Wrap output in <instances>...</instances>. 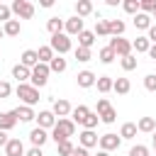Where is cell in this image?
Returning <instances> with one entry per match:
<instances>
[{"mask_svg": "<svg viewBox=\"0 0 156 156\" xmlns=\"http://www.w3.org/2000/svg\"><path fill=\"white\" fill-rule=\"evenodd\" d=\"M98 58L102 61V63H112L117 56H115V51L110 49V46H105V49H100V54H98Z\"/></svg>", "mask_w": 156, "mask_h": 156, "instance_id": "d6a6232c", "label": "cell"}, {"mask_svg": "<svg viewBox=\"0 0 156 156\" xmlns=\"http://www.w3.org/2000/svg\"><path fill=\"white\" fill-rule=\"evenodd\" d=\"M98 117H100V122H105V124H112V122L117 119V110H115V107H107V110H105L102 115H98Z\"/></svg>", "mask_w": 156, "mask_h": 156, "instance_id": "836d02e7", "label": "cell"}, {"mask_svg": "<svg viewBox=\"0 0 156 156\" xmlns=\"http://www.w3.org/2000/svg\"><path fill=\"white\" fill-rule=\"evenodd\" d=\"M107 29H110V37H122L124 34V22L122 20H107Z\"/></svg>", "mask_w": 156, "mask_h": 156, "instance_id": "7402d4cb", "label": "cell"}, {"mask_svg": "<svg viewBox=\"0 0 156 156\" xmlns=\"http://www.w3.org/2000/svg\"><path fill=\"white\" fill-rule=\"evenodd\" d=\"M76 58H78L80 63H85V61L93 58V54H90V49H80V46H78V49H76Z\"/></svg>", "mask_w": 156, "mask_h": 156, "instance_id": "60d3db41", "label": "cell"}, {"mask_svg": "<svg viewBox=\"0 0 156 156\" xmlns=\"http://www.w3.org/2000/svg\"><path fill=\"white\" fill-rule=\"evenodd\" d=\"M10 10H12L17 17H22V20H32V17H34V5H32L29 0H15V2L10 5Z\"/></svg>", "mask_w": 156, "mask_h": 156, "instance_id": "5b68a950", "label": "cell"}, {"mask_svg": "<svg viewBox=\"0 0 156 156\" xmlns=\"http://www.w3.org/2000/svg\"><path fill=\"white\" fill-rule=\"evenodd\" d=\"M146 54H149V56H151V58H154V61H156V44H151V46H149V51H146Z\"/></svg>", "mask_w": 156, "mask_h": 156, "instance_id": "816d5d0a", "label": "cell"}, {"mask_svg": "<svg viewBox=\"0 0 156 156\" xmlns=\"http://www.w3.org/2000/svg\"><path fill=\"white\" fill-rule=\"evenodd\" d=\"M107 107H112V105H110V100H107V98H100V100H98V105H95V115H102Z\"/></svg>", "mask_w": 156, "mask_h": 156, "instance_id": "ee69618b", "label": "cell"}, {"mask_svg": "<svg viewBox=\"0 0 156 156\" xmlns=\"http://www.w3.org/2000/svg\"><path fill=\"white\" fill-rule=\"evenodd\" d=\"M154 149H156V141H154Z\"/></svg>", "mask_w": 156, "mask_h": 156, "instance_id": "680465c9", "label": "cell"}, {"mask_svg": "<svg viewBox=\"0 0 156 156\" xmlns=\"http://www.w3.org/2000/svg\"><path fill=\"white\" fill-rule=\"evenodd\" d=\"M95 85H98L100 93H110L112 90V78L110 76H100V78H95Z\"/></svg>", "mask_w": 156, "mask_h": 156, "instance_id": "f1b7e54d", "label": "cell"}, {"mask_svg": "<svg viewBox=\"0 0 156 156\" xmlns=\"http://www.w3.org/2000/svg\"><path fill=\"white\" fill-rule=\"evenodd\" d=\"M93 44H95V34H93V32H85V29H83V32L78 34V46H80V49H90Z\"/></svg>", "mask_w": 156, "mask_h": 156, "instance_id": "603a6c76", "label": "cell"}, {"mask_svg": "<svg viewBox=\"0 0 156 156\" xmlns=\"http://www.w3.org/2000/svg\"><path fill=\"white\" fill-rule=\"evenodd\" d=\"M24 156H44V151H41V149H37V146H32L29 151H24Z\"/></svg>", "mask_w": 156, "mask_h": 156, "instance_id": "681fc988", "label": "cell"}, {"mask_svg": "<svg viewBox=\"0 0 156 156\" xmlns=\"http://www.w3.org/2000/svg\"><path fill=\"white\" fill-rule=\"evenodd\" d=\"M17 98L27 105V107H34L37 102H39V90L34 88V85H29V83H17Z\"/></svg>", "mask_w": 156, "mask_h": 156, "instance_id": "7a4b0ae2", "label": "cell"}, {"mask_svg": "<svg viewBox=\"0 0 156 156\" xmlns=\"http://www.w3.org/2000/svg\"><path fill=\"white\" fill-rule=\"evenodd\" d=\"M20 63L24 66V68H34L37 63H39V56H37V51L34 49H27V51H22V56H20Z\"/></svg>", "mask_w": 156, "mask_h": 156, "instance_id": "4fadbf2b", "label": "cell"}, {"mask_svg": "<svg viewBox=\"0 0 156 156\" xmlns=\"http://www.w3.org/2000/svg\"><path fill=\"white\" fill-rule=\"evenodd\" d=\"M112 51H115V56H119V58H124V56H129L132 54V41H127V39H122V37H110V44H107Z\"/></svg>", "mask_w": 156, "mask_h": 156, "instance_id": "277c9868", "label": "cell"}, {"mask_svg": "<svg viewBox=\"0 0 156 156\" xmlns=\"http://www.w3.org/2000/svg\"><path fill=\"white\" fill-rule=\"evenodd\" d=\"M154 7H156V0H139V12L149 15V12H154Z\"/></svg>", "mask_w": 156, "mask_h": 156, "instance_id": "ab89813d", "label": "cell"}, {"mask_svg": "<svg viewBox=\"0 0 156 156\" xmlns=\"http://www.w3.org/2000/svg\"><path fill=\"white\" fill-rule=\"evenodd\" d=\"M129 156H149V149L144 144H136V146L129 149Z\"/></svg>", "mask_w": 156, "mask_h": 156, "instance_id": "7bdbcfd3", "label": "cell"}, {"mask_svg": "<svg viewBox=\"0 0 156 156\" xmlns=\"http://www.w3.org/2000/svg\"><path fill=\"white\" fill-rule=\"evenodd\" d=\"M2 37H5V32H2V27H0V39H2Z\"/></svg>", "mask_w": 156, "mask_h": 156, "instance_id": "11a10c76", "label": "cell"}, {"mask_svg": "<svg viewBox=\"0 0 156 156\" xmlns=\"http://www.w3.org/2000/svg\"><path fill=\"white\" fill-rule=\"evenodd\" d=\"M122 68H124V71H134V68H136V56H134V54L124 56V58H122Z\"/></svg>", "mask_w": 156, "mask_h": 156, "instance_id": "f35d334b", "label": "cell"}, {"mask_svg": "<svg viewBox=\"0 0 156 156\" xmlns=\"http://www.w3.org/2000/svg\"><path fill=\"white\" fill-rule=\"evenodd\" d=\"M151 15H154V20H156V7H154V12H151Z\"/></svg>", "mask_w": 156, "mask_h": 156, "instance_id": "9f6ffc18", "label": "cell"}, {"mask_svg": "<svg viewBox=\"0 0 156 156\" xmlns=\"http://www.w3.org/2000/svg\"><path fill=\"white\" fill-rule=\"evenodd\" d=\"M39 5H41V7H51V5H54V0H41Z\"/></svg>", "mask_w": 156, "mask_h": 156, "instance_id": "f5cc1de1", "label": "cell"}, {"mask_svg": "<svg viewBox=\"0 0 156 156\" xmlns=\"http://www.w3.org/2000/svg\"><path fill=\"white\" fill-rule=\"evenodd\" d=\"M88 112H90V110H88L85 105H78V107H73V110H71V115H73V117H71V122H73V124H76V122H78V124H83V119L88 117Z\"/></svg>", "mask_w": 156, "mask_h": 156, "instance_id": "d4e9b609", "label": "cell"}, {"mask_svg": "<svg viewBox=\"0 0 156 156\" xmlns=\"http://www.w3.org/2000/svg\"><path fill=\"white\" fill-rule=\"evenodd\" d=\"M10 93H12V85H10L7 80H0V100L10 98Z\"/></svg>", "mask_w": 156, "mask_h": 156, "instance_id": "f6af8a7d", "label": "cell"}, {"mask_svg": "<svg viewBox=\"0 0 156 156\" xmlns=\"http://www.w3.org/2000/svg\"><path fill=\"white\" fill-rule=\"evenodd\" d=\"M95 156H110V154H107V151H98Z\"/></svg>", "mask_w": 156, "mask_h": 156, "instance_id": "db71d44e", "label": "cell"}, {"mask_svg": "<svg viewBox=\"0 0 156 156\" xmlns=\"http://www.w3.org/2000/svg\"><path fill=\"white\" fill-rule=\"evenodd\" d=\"M154 141H156V129H154Z\"/></svg>", "mask_w": 156, "mask_h": 156, "instance_id": "6f0895ef", "label": "cell"}, {"mask_svg": "<svg viewBox=\"0 0 156 156\" xmlns=\"http://www.w3.org/2000/svg\"><path fill=\"white\" fill-rule=\"evenodd\" d=\"M5 156H24V144L20 139H10L5 144Z\"/></svg>", "mask_w": 156, "mask_h": 156, "instance_id": "9a60e30c", "label": "cell"}, {"mask_svg": "<svg viewBox=\"0 0 156 156\" xmlns=\"http://www.w3.org/2000/svg\"><path fill=\"white\" fill-rule=\"evenodd\" d=\"M98 122H100V117H98L95 112H88V117L83 119V127H85V129H95V127H98Z\"/></svg>", "mask_w": 156, "mask_h": 156, "instance_id": "8d00e7d4", "label": "cell"}, {"mask_svg": "<svg viewBox=\"0 0 156 156\" xmlns=\"http://www.w3.org/2000/svg\"><path fill=\"white\" fill-rule=\"evenodd\" d=\"M63 29H66V37H76V34L83 32V20L80 17H71V20L63 22Z\"/></svg>", "mask_w": 156, "mask_h": 156, "instance_id": "9c48e42d", "label": "cell"}, {"mask_svg": "<svg viewBox=\"0 0 156 156\" xmlns=\"http://www.w3.org/2000/svg\"><path fill=\"white\" fill-rule=\"evenodd\" d=\"M49 73H51V71H49V63H37V66L32 68V76H29V80H32V83H29V85H34V88L39 90L41 85H46Z\"/></svg>", "mask_w": 156, "mask_h": 156, "instance_id": "3957f363", "label": "cell"}, {"mask_svg": "<svg viewBox=\"0 0 156 156\" xmlns=\"http://www.w3.org/2000/svg\"><path fill=\"white\" fill-rule=\"evenodd\" d=\"M7 20H12V10H10V5L0 2V22H7Z\"/></svg>", "mask_w": 156, "mask_h": 156, "instance_id": "bcb514c9", "label": "cell"}, {"mask_svg": "<svg viewBox=\"0 0 156 156\" xmlns=\"http://www.w3.org/2000/svg\"><path fill=\"white\" fill-rule=\"evenodd\" d=\"M2 32H5L7 37H20V32H22L20 20H7V22L2 24Z\"/></svg>", "mask_w": 156, "mask_h": 156, "instance_id": "ffe728a7", "label": "cell"}, {"mask_svg": "<svg viewBox=\"0 0 156 156\" xmlns=\"http://www.w3.org/2000/svg\"><path fill=\"white\" fill-rule=\"evenodd\" d=\"M46 29L51 32V37H54V34H61V29H63V20H58V17H51V20L46 22Z\"/></svg>", "mask_w": 156, "mask_h": 156, "instance_id": "4dcf8cb0", "label": "cell"}, {"mask_svg": "<svg viewBox=\"0 0 156 156\" xmlns=\"http://www.w3.org/2000/svg\"><path fill=\"white\" fill-rule=\"evenodd\" d=\"M68 68V63H66V58H61V56H54L51 61H49V71L51 73H63Z\"/></svg>", "mask_w": 156, "mask_h": 156, "instance_id": "cb8c5ba5", "label": "cell"}, {"mask_svg": "<svg viewBox=\"0 0 156 156\" xmlns=\"http://www.w3.org/2000/svg\"><path fill=\"white\" fill-rule=\"evenodd\" d=\"M10 141V136H7V132H0V146H5Z\"/></svg>", "mask_w": 156, "mask_h": 156, "instance_id": "f907efd6", "label": "cell"}, {"mask_svg": "<svg viewBox=\"0 0 156 156\" xmlns=\"http://www.w3.org/2000/svg\"><path fill=\"white\" fill-rule=\"evenodd\" d=\"M136 129H139V132H154V129H156L154 117H141V119L136 122Z\"/></svg>", "mask_w": 156, "mask_h": 156, "instance_id": "f546056e", "label": "cell"}, {"mask_svg": "<svg viewBox=\"0 0 156 156\" xmlns=\"http://www.w3.org/2000/svg\"><path fill=\"white\" fill-rule=\"evenodd\" d=\"M37 56H39V63H49L54 58V51H51V46H39Z\"/></svg>", "mask_w": 156, "mask_h": 156, "instance_id": "1f68e13d", "label": "cell"}, {"mask_svg": "<svg viewBox=\"0 0 156 156\" xmlns=\"http://www.w3.org/2000/svg\"><path fill=\"white\" fill-rule=\"evenodd\" d=\"M149 46H151V41H149L146 37H136V39L132 41V49H134L136 54H146V51H149Z\"/></svg>", "mask_w": 156, "mask_h": 156, "instance_id": "83f0119b", "label": "cell"}, {"mask_svg": "<svg viewBox=\"0 0 156 156\" xmlns=\"http://www.w3.org/2000/svg\"><path fill=\"white\" fill-rule=\"evenodd\" d=\"M98 144H100V151H117L119 149V144H122V139L117 136V134H112V132H107V134H102L100 139H98Z\"/></svg>", "mask_w": 156, "mask_h": 156, "instance_id": "52a82bcc", "label": "cell"}, {"mask_svg": "<svg viewBox=\"0 0 156 156\" xmlns=\"http://www.w3.org/2000/svg\"><path fill=\"white\" fill-rule=\"evenodd\" d=\"M37 127H41V129H54V124H56V117H54V112L51 110H44V112H39L37 115Z\"/></svg>", "mask_w": 156, "mask_h": 156, "instance_id": "7c38bea8", "label": "cell"}, {"mask_svg": "<svg viewBox=\"0 0 156 156\" xmlns=\"http://www.w3.org/2000/svg\"><path fill=\"white\" fill-rule=\"evenodd\" d=\"M73 144H71V139L68 141H61V144H56V151H58V156H71L73 154Z\"/></svg>", "mask_w": 156, "mask_h": 156, "instance_id": "e575fe53", "label": "cell"}, {"mask_svg": "<svg viewBox=\"0 0 156 156\" xmlns=\"http://www.w3.org/2000/svg\"><path fill=\"white\" fill-rule=\"evenodd\" d=\"M12 112H15L17 122H32V119H37L34 110H32V107H27V105H20V107H15Z\"/></svg>", "mask_w": 156, "mask_h": 156, "instance_id": "5bb4252c", "label": "cell"}, {"mask_svg": "<svg viewBox=\"0 0 156 156\" xmlns=\"http://www.w3.org/2000/svg\"><path fill=\"white\" fill-rule=\"evenodd\" d=\"M15 124H17V117H15L12 110L10 112H0V132H10Z\"/></svg>", "mask_w": 156, "mask_h": 156, "instance_id": "2e32d148", "label": "cell"}, {"mask_svg": "<svg viewBox=\"0 0 156 156\" xmlns=\"http://www.w3.org/2000/svg\"><path fill=\"white\" fill-rule=\"evenodd\" d=\"M76 80H78L80 88H93V85H95V73H93V71H80V73L76 76Z\"/></svg>", "mask_w": 156, "mask_h": 156, "instance_id": "e0dca14e", "label": "cell"}, {"mask_svg": "<svg viewBox=\"0 0 156 156\" xmlns=\"http://www.w3.org/2000/svg\"><path fill=\"white\" fill-rule=\"evenodd\" d=\"M112 90H115L117 95H127V93L132 90L129 78H117V80H112Z\"/></svg>", "mask_w": 156, "mask_h": 156, "instance_id": "d6986e66", "label": "cell"}, {"mask_svg": "<svg viewBox=\"0 0 156 156\" xmlns=\"http://www.w3.org/2000/svg\"><path fill=\"white\" fill-rule=\"evenodd\" d=\"M71 156H90V154H88V149H83V146H76Z\"/></svg>", "mask_w": 156, "mask_h": 156, "instance_id": "c3c4849f", "label": "cell"}, {"mask_svg": "<svg viewBox=\"0 0 156 156\" xmlns=\"http://www.w3.org/2000/svg\"><path fill=\"white\" fill-rule=\"evenodd\" d=\"M46 139H49V134H46V129H41V127H34V129L29 132V141H32V146H37V149H41V146L46 144Z\"/></svg>", "mask_w": 156, "mask_h": 156, "instance_id": "30bf717a", "label": "cell"}, {"mask_svg": "<svg viewBox=\"0 0 156 156\" xmlns=\"http://www.w3.org/2000/svg\"><path fill=\"white\" fill-rule=\"evenodd\" d=\"M136 132H139V129H136V124H134V122H124V124H122V129H119V139H134V136H136Z\"/></svg>", "mask_w": 156, "mask_h": 156, "instance_id": "484cf974", "label": "cell"}, {"mask_svg": "<svg viewBox=\"0 0 156 156\" xmlns=\"http://www.w3.org/2000/svg\"><path fill=\"white\" fill-rule=\"evenodd\" d=\"M90 12H93V2H90V0H78V2H76V17L83 20V17L90 15Z\"/></svg>", "mask_w": 156, "mask_h": 156, "instance_id": "44dd1931", "label": "cell"}, {"mask_svg": "<svg viewBox=\"0 0 156 156\" xmlns=\"http://www.w3.org/2000/svg\"><path fill=\"white\" fill-rule=\"evenodd\" d=\"M134 27H136V29H149V27H151V15L136 12V15H134Z\"/></svg>", "mask_w": 156, "mask_h": 156, "instance_id": "4316f807", "label": "cell"}, {"mask_svg": "<svg viewBox=\"0 0 156 156\" xmlns=\"http://www.w3.org/2000/svg\"><path fill=\"white\" fill-rule=\"evenodd\" d=\"M49 46H51V51H58V56L61 54H68L71 51V37H66L63 32L61 34H54L51 41H49Z\"/></svg>", "mask_w": 156, "mask_h": 156, "instance_id": "8992f818", "label": "cell"}, {"mask_svg": "<svg viewBox=\"0 0 156 156\" xmlns=\"http://www.w3.org/2000/svg\"><path fill=\"white\" fill-rule=\"evenodd\" d=\"M93 34H98V37H110L107 20H98V22H95V32H93Z\"/></svg>", "mask_w": 156, "mask_h": 156, "instance_id": "d590c367", "label": "cell"}, {"mask_svg": "<svg viewBox=\"0 0 156 156\" xmlns=\"http://www.w3.org/2000/svg\"><path fill=\"white\" fill-rule=\"evenodd\" d=\"M73 134H76V124H73L68 117H61V119H56V124H54L49 139H54L56 144H61V141H68Z\"/></svg>", "mask_w": 156, "mask_h": 156, "instance_id": "6da1fadb", "label": "cell"}, {"mask_svg": "<svg viewBox=\"0 0 156 156\" xmlns=\"http://www.w3.org/2000/svg\"><path fill=\"white\" fill-rule=\"evenodd\" d=\"M29 76H32V71H29V68H24L22 63L12 66V78H17V83H27V80H29Z\"/></svg>", "mask_w": 156, "mask_h": 156, "instance_id": "ac0fdd59", "label": "cell"}, {"mask_svg": "<svg viewBox=\"0 0 156 156\" xmlns=\"http://www.w3.org/2000/svg\"><path fill=\"white\" fill-rule=\"evenodd\" d=\"M144 88H146V90H151V93H156V73L144 76Z\"/></svg>", "mask_w": 156, "mask_h": 156, "instance_id": "b9f144b4", "label": "cell"}, {"mask_svg": "<svg viewBox=\"0 0 156 156\" xmlns=\"http://www.w3.org/2000/svg\"><path fill=\"white\" fill-rule=\"evenodd\" d=\"M98 134L93 132V129H83L80 134H78V141H80V146L83 149H93V146H98Z\"/></svg>", "mask_w": 156, "mask_h": 156, "instance_id": "ba28073f", "label": "cell"}, {"mask_svg": "<svg viewBox=\"0 0 156 156\" xmlns=\"http://www.w3.org/2000/svg\"><path fill=\"white\" fill-rule=\"evenodd\" d=\"M146 32H149V34H146V39H149V41H154V44H156V24H151V27H149V29H146Z\"/></svg>", "mask_w": 156, "mask_h": 156, "instance_id": "7dc6e473", "label": "cell"}, {"mask_svg": "<svg viewBox=\"0 0 156 156\" xmlns=\"http://www.w3.org/2000/svg\"><path fill=\"white\" fill-rule=\"evenodd\" d=\"M51 112H54V117H58V119H61V117H68V115H71V102L63 100V98H58V100H54V110H51Z\"/></svg>", "mask_w": 156, "mask_h": 156, "instance_id": "8fae6325", "label": "cell"}, {"mask_svg": "<svg viewBox=\"0 0 156 156\" xmlns=\"http://www.w3.org/2000/svg\"><path fill=\"white\" fill-rule=\"evenodd\" d=\"M122 7H124V12L136 15V12H139V0H124V2H122Z\"/></svg>", "mask_w": 156, "mask_h": 156, "instance_id": "74e56055", "label": "cell"}]
</instances>
